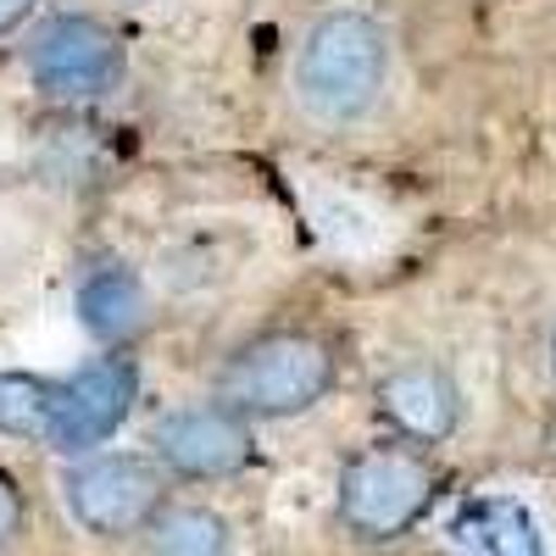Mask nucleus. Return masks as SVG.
<instances>
[{
    "mask_svg": "<svg viewBox=\"0 0 556 556\" xmlns=\"http://www.w3.org/2000/svg\"><path fill=\"white\" fill-rule=\"evenodd\" d=\"M390 78V34L367 12H323L295 51V101L317 123H362Z\"/></svg>",
    "mask_w": 556,
    "mask_h": 556,
    "instance_id": "obj_1",
    "label": "nucleus"
},
{
    "mask_svg": "<svg viewBox=\"0 0 556 556\" xmlns=\"http://www.w3.org/2000/svg\"><path fill=\"white\" fill-rule=\"evenodd\" d=\"M329 390L334 351L306 329H267L217 367V401L240 417H301Z\"/></svg>",
    "mask_w": 556,
    "mask_h": 556,
    "instance_id": "obj_2",
    "label": "nucleus"
},
{
    "mask_svg": "<svg viewBox=\"0 0 556 556\" xmlns=\"http://www.w3.org/2000/svg\"><path fill=\"white\" fill-rule=\"evenodd\" d=\"M28 78L51 101H101L123 84V39L89 12H62L28 39Z\"/></svg>",
    "mask_w": 556,
    "mask_h": 556,
    "instance_id": "obj_3",
    "label": "nucleus"
},
{
    "mask_svg": "<svg viewBox=\"0 0 556 556\" xmlns=\"http://www.w3.org/2000/svg\"><path fill=\"white\" fill-rule=\"evenodd\" d=\"M434 501V473L412 451H362L340 473V523L356 540L406 534Z\"/></svg>",
    "mask_w": 556,
    "mask_h": 556,
    "instance_id": "obj_4",
    "label": "nucleus"
},
{
    "mask_svg": "<svg viewBox=\"0 0 556 556\" xmlns=\"http://www.w3.org/2000/svg\"><path fill=\"white\" fill-rule=\"evenodd\" d=\"M62 490H67V513L78 518V529L101 534V540L139 534L162 513V468L128 451L78 456Z\"/></svg>",
    "mask_w": 556,
    "mask_h": 556,
    "instance_id": "obj_5",
    "label": "nucleus"
},
{
    "mask_svg": "<svg viewBox=\"0 0 556 556\" xmlns=\"http://www.w3.org/2000/svg\"><path fill=\"white\" fill-rule=\"evenodd\" d=\"M139 401V362L123 351H106L96 362H84L78 374H67L51 390V424H45V445L62 456H89L106 445Z\"/></svg>",
    "mask_w": 556,
    "mask_h": 556,
    "instance_id": "obj_6",
    "label": "nucleus"
},
{
    "mask_svg": "<svg viewBox=\"0 0 556 556\" xmlns=\"http://www.w3.org/2000/svg\"><path fill=\"white\" fill-rule=\"evenodd\" d=\"M151 451H156L162 468L178 473V479H228V473H240L245 462L256 456V440H251L245 417L217 401V406L162 412L156 429H151Z\"/></svg>",
    "mask_w": 556,
    "mask_h": 556,
    "instance_id": "obj_7",
    "label": "nucleus"
},
{
    "mask_svg": "<svg viewBox=\"0 0 556 556\" xmlns=\"http://www.w3.org/2000/svg\"><path fill=\"white\" fill-rule=\"evenodd\" d=\"M73 312L84 323V334H96L101 345H123L151 323V290L134 267L101 262L96 273H84V285L73 295Z\"/></svg>",
    "mask_w": 556,
    "mask_h": 556,
    "instance_id": "obj_8",
    "label": "nucleus"
},
{
    "mask_svg": "<svg viewBox=\"0 0 556 556\" xmlns=\"http://www.w3.org/2000/svg\"><path fill=\"white\" fill-rule=\"evenodd\" d=\"M379 412L406 440H445L456 429V384L434 362H412L379 384Z\"/></svg>",
    "mask_w": 556,
    "mask_h": 556,
    "instance_id": "obj_9",
    "label": "nucleus"
},
{
    "mask_svg": "<svg viewBox=\"0 0 556 556\" xmlns=\"http://www.w3.org/2000/svg\"><path fill=\"white\" fill-rule=\"evenodd\" d=\"M146 556H235V529L212 506H167L146 523Z\"/></svg>",
    "mask_w": 556,
    "mask_h": 556,
    "instance_id": "obj_10",
    "label": "nucleus"
},
{
    "mask_svg": "<svg viewBox=\"0 0 556 556\" xmlns=\"http://www.w3.org/2000/svg\"><path fill=\"white\" fill-rule=\"evenodd\" d=\"M51 390L39 374H0V434L7 440H45V424H51Z\"/></svg>",
    "mask_w": 556,
    "mask_h": 556,
    "instance_id": "obj_11",
    "label": "nucleus"
},
{
    "mask_svg": "<svg viewBox=\"0 0 556 556\" xmlns=\"http://www.w3.org/2000/svg\"><path fill=\"white\" fill-rule=\"evenodd\" d=\"M473 529L490 556H545V540L518 501H484L473 513Z\"/></svg>",
    "mask_w": 556,
    "mask_h": 556,
    "instance_id": "obj_12",
    "label": "nucleus"
},
{
    "mask_svg": "<svg viewBox=\"0 0 556 556\" xmlns=\"http://www.w3.org/2000/svg\"><path fill=\"white\" fill-rule=\"evenodd\" d=\"M23 534V490L12 473H0V551Z\"/></svg>",
    "mask_w": 556,
    "mask_h": 556,
    "instance_id": "obj_13",
    "label": "nucleus"
},
{
    "mask_svg": "<svg viewBox=\"0 0 556 556\" xmlns=\"http://www.w3.org/2000/svg\"><path fill=\"white\" fill-rule=\"evenodd\" d=\"M39 12V0H0V39H7V34H17L28 17Z\"/></svg>",
    "mask_w": 556,
    "mask_h": 556,
    "instance_id": "obj_14",
    "label": "nucleus"
},
{
    "mask_svg": "<svg viewBox=\"0 0 556 556\" xmlns=\"http://www.w3.org/2000/svg\"><path fill=\"white\" fill-rule=\"evenodd\" d=\"M551 367H556V340H551Z\"/></svg>",
    "mask_w": 556,
    "mask_h": 556,
    "instance_id": "obj_15",
    "label": "nucleus"
}]
</instances>
